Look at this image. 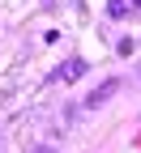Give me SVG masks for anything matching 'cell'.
<instances>
[{
    "label": "cell",
    "mask_w": 141,
    "mask_h": 153,
    "mask_svg": "<svg viewBox=\"0 0 141 153\" xmlns=\"http://www.w3.org/2000/svg\"><path fill=\"white\" fill-rule=\"evenodd\" d=\"M86 68H90L86 60H69V64H60V68L51 72V81H64V85H69V81H77V76H86Z\"/></svg>",
    "instance_id": "1"
},
{
    "label": "cell",
    "mask_w": 141,
    "mask_h": 153,
    "mask_svg": "<svg viewBox=\"0 0 141 153\" xmlns=\"http://www.w3.org/2000/svg\"><path fill=\"white\" fill-rule=\"evenodd\" d=\"M115 89H120V76H111V81H103V85H98V89L90 94V98H86V106H98V102H107V98H111Z\"/></svg>",
    "instance_id": "2"
},
{
    "label": "cell",
    "mask_w": 141,
    "mask_h": 153,
    "mask_svg": "<svg viewBox=\"0 0 141 153\" xmlns=\"http://www.w3.org/2000/svg\"><path fill=\"white\" fill-rule=\"evenodd\" d=\"M128 4H133V0H111L107 13H111V17H124V13H128Z\"/></svg>",
    "instance_id": "3"
},
{
    "label": "cell",
    "mask_w": 141,
    "mask_h": 153,
    "mask_svg": "<svg viewBox=\"0 0 141 153\" xmlns=\"http://www.w3.org/2000/svg\"><path fill=\"white\" fill-rule=\"evenodd\" d=\"M34 153H56V149H51V145H38V149H34Z\"/></svg>",
    "instance_id": "4"
},
{
    "label": "cell",
    "mask_w": 141,
    "mask_h": 153,
    "mask_svg": "<svg viewBox=\"0 0 141 153\" xmlns=\"http://www.w3.org/2000/svg\"><path fill=\"white\" fill-rule=\"evenodd\" d=\"M137 4H141V0H137Z\"/></svg>",
    "instance_id": "5"
}]
</instances>
